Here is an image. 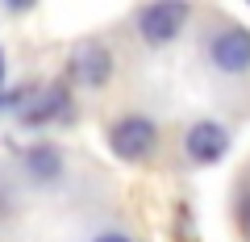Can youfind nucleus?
Segmentation results:
<instances>
[{
    "mask_svg": "<svg viewBox=\"0 0 250 242\" xmlns=\"http://www.w3.org/2000/svg\"><path fill=\"white\" fill-rule=\"evenodd\" d=\"M92 242H134V238H129V234H121V230H100Z\"/></svg>",
    "mask_w": 250,
    "mask_h": 242,
    "instance_id": "nucleus-8",
    "label": "nucleus"
},
{
    "mask_svg": "<svg viewBox=\"0 0 250 242\" xmlns=\"http://www.w3.org/2000/svg\"><path fill=\"white\" fill-rule=\"evenodd\" d=\"M208 59H213L217 71L238 75L250 67V29H221L208 46Z\"/></svg>",
    "mask_w": 250,
    "mask_h": 242,
    "instance_id": "nucleus-3",
    "label": "nucleus"
},
{
    "mask_svg": "<svg viewBox=\"0 0 250 242\" xmlns=\"http://www.w3.org/2000/svg\"><path fill=\"white\" fill-rule=\"evenodd\" d=\"M188 13H192V9H188L184 0H159V4H146V9L138 13V34H142L150 46H167V42L179 38Z\"/></svg>",
    "mask_w": 250,
    "mask_h": 242,
    "instance_id": "nucleus-1",
    "label": "nucleus"
},
{
    "mask_svg": "<svg viewBox=\"0 0 250 242\" xmlns=\"http://www.w3.org/2000/svg\"><path fill=\"white\" fill-rule=\"evenodd\" d=\"M25 171H29V179H38V184H54V179L62 176V154L54 151L50 142L29 146L25 151Z\"/></svg>",
    "mask_w": 250,
    "mask_h": 242,
    "instance_id": "nucleus-6",
    "label": "nucleus"
},
{
    "mask_svg": "<svg viewBox=\"0 0 250 242\" xmlns=\"http://www.w3.org/2000/svg\"><path fill=\"white\" fill-rule=\"evenodd\" d=\"M71 71L80 75L88 88L108 84V75H113V54H108V46H100V42H80V46L71 50Z\"/></svg>",
    "mask_w": 250,
    "mask_h": 242,
    "instance_id": "nucleus-5",
    "label": "nucleus"
},
{
    "mask_svg": "<svg viewBox=\"0 0 250 242\" xmlns=\"http://www.w3.org/2000/svg\"><path fill=\"white\" fill-rule=\"evenodd\" d=\"M0 80H4V54H0Z\"/></svg>",
    "mask_w": 250,
    "mask_h": 242,
    "instance_id": "nucleus-9",
    "label": "nucleus"
},
{
    "mask_svg": "<svg viewBox=\"0 0 250 242\" xmlns=\"http://www.w3.org/2000/svg\"><path fill=\"white\" fill-rule=\"evenodd\" d=\"M184 151L192 163H217L229 151V134H225L217 121H196V126L184 134Z\"/></svg>",
    "mask_w": 250,
    "mask_h": 242,
    "instance_id": "nucleus-4",
    "label": "nucleus"
},
{
    "mask_svg": "<svg viewBox=\"0 0 250 242\" xmlns=\"http://www.w3.org/2000/svg\"><path fill=\"white\" fill-rule=\"evenodd\" d=\"M62 109H67V88H46V96H38V105L21 109V121H25V126H42V121L59 117Z\"/></svg>",
    "mask_w": 250,
    "mask_h": 242,
    "instance_id": "nucleus-7",
    "label": "nucleus"
},
{
    "mask_svg": "<svg viewBox=\"0 0 250 242\" xmlns=\"http://www.w3.org/2000/svg\"><path fill=\"white\" fill-rule=\"evenodd\" d=\"M108 146H113L117 159L125 163H138L154 151V121L146 117H121L113 130H108Z\"/></svg>",
    "mask_w": 250,
    "mask_h": 242,
    "instance_id": "nucleus-2",
    "label": "nucleus"
}]
</instances>
